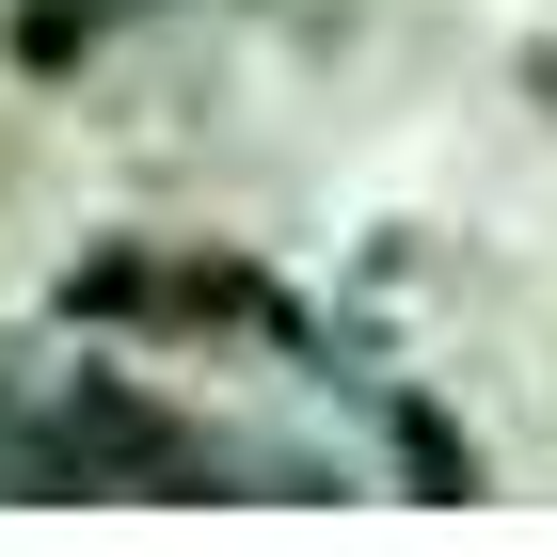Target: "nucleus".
I'll return each instance as SVG.
<instances>
[{"label":"nucleus","mask_w":557,"mask_h":557,"mask_svg":"<svg viewBox=\"0 0 557 557\" xmlns=\"http://www.w3.org/2000/svg\"><path fill=\"white\" fill-rule=\"evenodd\" d=\"M223 478V446L175 398H144L128 367H0V494H191Z\"/></svg>","instance_id":"1"},{"label":"nucleus","mask_w":557,"mask_h":557,"mask_svg":"<svg viewBox=\"0 0 557 557\" xmlns=\"http://www.w3.org/2000/svg\"><path fill=\"white\" fill-rule=\"evenodd\" d=\"M64 319L81 335H271L287 302L239 256H191V239H112V256L64 271Z\"/></svg>","instance_id":"2"},{"label":"nucleus","mask_w":557,"mask_h":557,"mask_svg":"<svg viewBox=\"0 0 557 557\" xmlns=\"http://www.w3.org/2000/svg\"><path fill=\"white\" fill-rule=\"evenodd\" d=\"M112 16H144V0H33V64H64V48H96Z\"/></svg>","instance_id":"3"}]
</instances>
